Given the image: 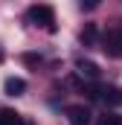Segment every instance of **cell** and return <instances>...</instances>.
I'll return each instance as SVG.
<instances>
[{"mask_svg":"<svg viewBox=\"0 0 122 125\" xmlns=\"http://www.w3.org/2000/svg\"><path fill=\"white\" fill-rule=\"evenodd\" d=\"M84 93L93 99H102V102H111V105H122V90L119 87H108V84H84Z\"/></svg>","mask_w":122,"mask_h":125,"instance_id":"6da1fadb","label":"cell"},{"mask_svg":"<svg viewBox=\"0 0 122 125\" xmlns=\"http://www.w3.org/2000/svg\"><path fill=\"white\" fill-rule=\"evenodd\" d=\"M26 18H29L35 26H44L47 32H55V15H52L50 6H32Z\"/></svg>","mask_w":122,"mask_h":125,"instance_id":"7a4b0ae2","label":"cell"},{"mask_svg":"<svg viewBox=\"0 0 122 125\" xmlns=\"http://www.w3.org/2000/svg\"><path fill=\"white\" fill-rule=\"evenodd\" d=\"M67 119H70V125H90V111L84 105H70L67 108Z\"/></svg>","mask_w":122,"mask_h":125,"instance_id":"3957f363","label":"cell"},{"mask_svg":"<svg viewBox=\"0 0 122 125\" xmlns=\"http://www.w3.org/2000/svg\"><path fill=\"white\" fill-rule=\"evenodd\" d=\"M102 44H105L102 50H105L108 55H113V58H116V55H122V32H108Z\"/></svg>","mask_w":122,"mask_h":125,"instance_id":"277c9868","label":"cell"},{"mask_svg":"<svg viewBox=\"0 0 122 125\" xmlns=\"http://www.w3.org/2000/svg\"><path fill=\"white\" fill-rule=\"evenodd\" d=\"M3 90H6V96H20L26 90V82L23 79H6L3 82Z\"/></svg>","mask_w":122,"mask_h":125,"instance_id":"5b68a950","label":"cell"},{"mask_svg":"<svg viewBox=\"0 0 122 125\" xmlns=\"http://www.w3.org/2000/svg\"><path fill=\"white\" fill-rule=\"evenodd\" d=\"M76 70H79L84 79H90V82H96V79H99V67H96L93 61H84V58H81V61L76 64Z\"/></svg>","mask_w":122,"mask_h":125,"instance_id":"8992f818","label":"cell"},{"mask_svg":"<svg viewBox=\"0 0 122 125\" xmlns=\"http://www.w3.org/2000/svg\"><path fill=\"white\" fill-rule=\"evenodd\" d=\"M0 125H23V119L15 111H0Z\"/></svg>","mask_w":122,"mask_h":125,"instance_id":"52a82bcc","label":"cell"},{"mask_svg":"<svg viewBox=\"0 0 122 125\" xmlns=\"http://www.w3.org/2000/svg\"><path fill=\"white\" fill-rule=\"evenodd\" d=\"M93 38H96V26H93V23H87V26H84V32H81V41H84V44H93Z\"/></svg>","mask_w":122,"mask_h":125,"instance_id":"ba28073f","label":"cell"},{"mask_svg":"<svg viewBox=\"0 0 122 125\" xmlns=\"http://www.w3.org/2000/svg\"><path fill=\"white\" fill-rule=\"evenodd\" d=\"M99 125H122V116H116V114H105V116L99 119Z\"/></svg>","mask_w":122,"mask_h":125,"instance_id":"9c48e42d","label":"cell"},{"mask_svg":"<svg viewBox=\"0 0 122 125\" xmlns=\"http://www.w3.org/2000/svg\"><path fill=\"white\" fill-rule=\"evenodd\" d=\"M99 3H102V0H79V6H81L84 12H93V9H99Z\"/></svg>","mask_w":122,"mask_h":125,"instance_id":"30bf717a","label":"cell"},{"mask_svg":"<svg viewBox=\"0 0 122 125\" xmlns=\"http://www.w3.org/2000/svg\"><path fill=\"white\" fill-rule=\"evenodd\" d=\"M0 58H3V52H0Z\"/></svg>","mask_w":122,"mask_h":125,"instance_id":"8fae6325","label":"cell"}]
</instances>
